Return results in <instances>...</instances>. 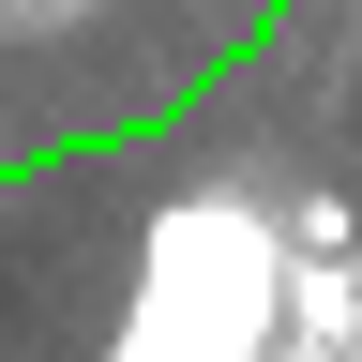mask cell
<instances>
[{
  "mask_svg": "<svg viewBox=\"0 0 362 362\" xmlns=\"http://www.w3.org/2000/svg\"><path fill=\"white\" fill-rule=\"evenodd\" d=\"M272 302H287V242H272L257 211H166L151 257H136V302L106 362H257L272 347Z\"/></svg>",
  "mask_w": 362,
  "mask_h": 362,
  "instance_id": "cell-1",
  "label": "cell"
}]
</instances>
